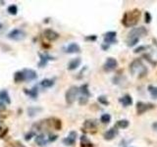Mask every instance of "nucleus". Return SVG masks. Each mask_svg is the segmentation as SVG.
Instances as JSON below:
<instances>
[{
    "label": "nucleus",
    "mask_w": 157,
    "mask_h": 147,
    "mask_svg": "<svg viewBox=\"0 0 157 147\" xmlns=\"http://www.w3.org/2000/svg\"><path fill=\"white\" fill-rule=\"evenodd\" d=\"M141 12L139 9H133L125 12L124 16L122 18V24L126 28H133L140 21Z\"/></svg>",
    "instance_id": "f257e3e1"
},
{
    "label": "nucleus",
    "mask_w": 157,
    "mask_h": 147,
    "mask_svg": "<svg viewBox=\"0 0 157 147\" xmlns=\"http://www.w3.org/2000/svg\"><path fill=\"white\" fill-rule=\"evenodd\" d=\"M130 72L134 76H137L140 79L143 78L147 75L148 70L145 67L144 64L140 59H134V60L130 64Z\"/></svg>",
    "instance_id": "f03ea898"
},
{
    "label": "nucleus",
    "mask_w": 157,
    "mask_h": 147,
    "mask_svg": "<svg viewBox=\"0 0 157 147\" xmlns=\"http://www.w3.org/2000/svg\"><path fill=\"white\" fill-rule=\"evenodd\" d=\"M78 92H80V88L76 86H71L68 90L66 91V94H65V99H66V102L67 104H73L76 100V98L78 96Z\"/></svg>",
    "instance_id": "7ed1b4c3"
},
{
    "label": "nucleus",
    "mask_w": 157,
    "mask_h": 147,
    "mask_svg": "<svg viewBox=\"0 0 157 147\" xmlns=\"http://www.w3.org/2000/svg\"><path fill=\"white\" fill-rule=\"evenodd\" d=\"M153 108H154V105H153L152 103H145L143 101H139L137 103V106H136L137 115H143L145 112H147Z\"/></svg>",
    "instance_id": "20e7f679"
},
{
    "label": "nucleus",
    "mask_w": 157,
    "mask_h": 147,
    "mask_svg": "<svg viewBox=\"0 0 157 147\" xmlns=\"http://www.w3.org/2000/svg\"><path fill=\"white\" fill-rule=\"evenodd\" d=\"M147 34V29L144 27H139V28H134L132 31L129 32L128 38H139L140 39L141 36H143Z\"/></svg>",
    "instance_id": "39448f33"
},
{
    "label": "nucleus",
    "mask_w": 157,
    "mask_h": 147,
    "mask_svg": "<svg viewBox=\"0 0 157 147\" xmlns=\"http://www.w3.org/2000/svg\"><path fill=\"white\" fill-rule=\"evenodd\" d=\"M118 67V61L115 58L109 57L106 59L105 63L103 65V69L105 72H112Z\"/></svg>",
    "instance_id": "423d86ee"
},
{
    "label": "nucleus",
    "mask_w": 157,
    "mask_h": 147,
    "mask_svg": "<svg viewBox=\"0 0 157 147\" xmlns=\"http://www.w3.org/2000/svg\"><path fill=\"white\" fill-rule=\"evenodd\" d=\"M97 130V124L94 121L88 120L84 123L83 126V131L89 132V134H95Z\"/></svg>",
    "instance_id": "0eeeda50"
},
{
    "label": "nucleus",
    "mask_w": 157,
    "mask_h": 147,
    "mask_svg": "<svg viewBox=\"0 0 157 147\" xmlns=\"http://www.w3.org/2000/svg\"><path fill=\"white\" fill-rule=\"evenodd\" d=\"M25 38H26V32L19 28H15L8 34V38L12 40H22Z\"/></svg>",
    "instance_id": "6e6552de"
},
{
    "label": "nucleus",
    "mask_w": 157,
    "mask_h": 147,
    "mask_svg": "<svg viewBox=\"0 0 157 147\" xmlns=\"http://www.w3.org/2000/svg\"><path fill=\"white\" fill-rule=\"evenodd\" d=\"M117 36V32H108L104 34V43L106 44H114V43H117L118 40L116 38Z\"/></svg>",
    "instance_id": "1a4fd4ad"
},
{
    "label": "nucleus",
    "mask_w": 157,
    "mask_h": 147,
    "mask_svg": "<svg viewBox=\"0 0 157 147\" xmlns=\"http://www.w3.org/2000/svg\"><path fill=\"white\" fill-rule=\"evenodd\" d=\"M43 36L48 41H55L56 39H58L59 34H57V32H54L53 29L51 28H46L45 31L43 32Z\"/></svg>",
    "instance_id": "9d476101"
},
{
    "label": "nucleus",
    "mask_w": 157,
    "mask_h": 147,
    "mask_svg": "<svg viewBox=\"0 0 157 147\" xmlns=\"http://www.w3.org/2000/svg\"><path fill=\"white\" fill-rule=\"evenodd\" d=\"M77 139V132L76 131H70L68 136L63 139V143L67 146H73L76 143Z\"/></svg>",
    "instance_id": "9b49d317"
},
{
    "label": "nucleus",
    "mask_w": 157,
    "mask_h": 147,
    "mask_svg": "<svg viewBox=\"0 0 157 147\" xmlns=\"http://www.w3.org/2000/svg\"><path fill=\"white\" fill-rule=\"evenodd\" d=\"M117 134H118L117 128H116V127H112L107 131L104 132L103 137H104V139H105V140H112L113 138H115V136Z\"/></svg>",
    "instance_id": "f8f14e48"
},
{
    "label": "nucleus",
    "mask_w": 157,
    "mask_h": 147,
    "mask_svg": "<svg viewBox=\"0 0 157 147\" xmlns=\"http://www.w3.org/2000/svg\"><path fill=\"white\" fill-rule=\"evenodd\" d=\"M23 72H24V74H25L26 80H28V82H31V80H36V78H37V74H36L35 71H33V70H31V69H25Z\"/></svg>",
    "instance_id": "ddd939ff"
},
{
    "label": "nucleus",
    "mask_w": 157,
    "mask_h": 147,
    "mask_svg": "<svg viewBox=\"0 0 157 147\" xmlns=\"http://www.w3.org/2000/svg\"><path fill=\"white\" fill-rule=\"evenodd\" d=\"M119 102H120L124 107H128V106H131L133 104V98L131 95L126 94L123 97L119 98Z\"/></svg>",
    "instance_id": "4468645a"
},
{
    "label": "nucleus",
    "mask_w": 157,
    "mask_h": 147,
    "mask_svg": "<svg viewBox=\"0 0 157 147\" xmlns=\"http://www.w3.org/2000/svg\"><path fill=\"white\" fill-rule=\"evenodd\" d=\"M66 52L67 53H70V54H72V53H80L81 52V47L80 45H78V43H71L68 45V47L66 48Z\"/></svg>",
    "instance_id": "2eb2a0df"
},
{
    "label": "nucleus",
    "mask_w": 157,
    "mask_h": 147,
    "mask_svg": "<svg viewBox=\"0 0 157 147\" xmlns=\"http://www.w3.org/2000/svg\"><path fill=\"white\" fill-rule=\"evenodd\" d=\"M39 56H40V61L38 63V67L40 68H43L49 60H54V58L49 56L48 54H39Z\"/></svg>",
    "instance_id": "dca6fc26"
},
{
    "label": "nucleus",
    "mask_w": 157,
    "mask_h": 147,
    "mask_svg": "<svg viewBox=\"0 0 157 147\" xmlns=\"http://www.w3.org/2000/svg\"><path fill=\"white\" fill-rule=\"evenodd\" d=\"M82 63V60L81 58H75L73 60H71L68 64V70L70 71H73V70H76L80 67V65Z\"/></svg>",
    "instance_id": "f3484780"
},
{
    "label": "nucleus",
    "mask_w": 157,
    "mask_h": 147,
    "mask_svg": "<svg viewBox=\"0 0 157 147\" xmlns=\"http://www.w3.org/2000/svg\"><path fill=\"white\" fill-rule=\"evenodd\" d=\"M0 100L3 103H7V104H10L11 103V99H10L8 92H7V90L3 89L0 91Z\"/></svg>",
    "instance_id": "a211bd4d"
},
{
    "label": "nucleus",
    "mask_w": 157,
    "mask_h": 147,
    "mask_svg": "<svg viewBox=\"0 0 157 147\" xmlns=\"http://www.w3.org/2000/svg\"><path fill=\"white\" fill-rule=\"evenodd\" d=\"M14 80H15V82H17V83H20V82H23L26 80V76H25V74L23 71H21V72H16L15 73V75H14Z\"/></svg>",
    "instance_id": "6ab92c4d"
},
{
    "label": "nucleus",
    "mask_w": 157,
    "mask_h": 147,
    "mask_svg": "<svg viewBox=\"0 0 157 147\" xmlns=\"http://www.w3.org/2000/svg\"><path fill=\"white\" fill-rule=\"evenodd\" d=\"M40 86H42L43 88H49L54 86V80H49V79H44L40 82Z\"/></svg>",
    "instance_id": "aec40b11"
},
{
    "label": "nucleus",
    "mask_w": 157,
    "mask_h": 147,
    "mask_svg": "<svg viewBox=\"0 0 157 147\" xmlns=\"http://www.w3.org/2000/svg\"><path fill=\"white\" fill-rule=\"evenodd\" d=\"M35 143L38 146H44L47 143V140L45 139V137H44L43 134H40L35 137Z\"/></svg>",
    "instance_id": "412c9836"
},
{
    "label": "nucleus",
    "mask_w": 157,
    "mask_h": 147,
    "mask_svg": "<svg viewBox=\"0 0 157 147\" xmlns=\"http://www.w3.org/2000/svg\"><path fill=\"white\" fill-rule=\"evenodd\" d=\"M78 88H80V92L83 94V96H87V97L91 96V92H89V90H88V84H83V86Z\"/></svg>",
    "instance_id": "4be33fe9"
},
{
    "label": "nucleus",
    "mask_w": 157,
    "mask_h": 147,
    "mask_svg": "<svg viewBox=\"0 0 157 147\" xmlns=\"http://www.w3.org/2000/svg\"><path fill=\"white\" fill-rule=\"evenodd\" d=\"M116 126L124 130V128H127L130 126V122L128 120H119L117 122V124H116Z\"/></svg>",
    "instance_id": "5701e85b"
},
{
    "label": "nucleus",
    "mask_w": 157,
    "mask_h": 147,
    "mask_svg": "<svg viewBox=\"0 0 157 147\" xmlns=\"http://www.w3.org/2000/svg\"><path fill=\"white\" fill-rule=\"evenodd\" d=\"M147 89H148V92L150 93L151 97H152L153 99H157V86H148Z\"/></svg>",
    "instance_id": "b1692460"
},
{
    "label": "nucleus",
    "mask_w": 157,
    "mask_h": 147,
    "mask_svg": "<svg viewBox=\"0 0 157 147\" xmlns=\"http://www.w3.org/2000/svg\"><path fill=\"white\" fill-rule=\"evenodd\" d=\"M39 111H42V109H40V108H37V107H31V108L28 109V114H29V117H35Z\"/></svg>",
    "instance_id": "393cba45"
},
{
    "label": "nucleus",
    "mask_w": 157,
    "mask_h": 147,
    "mask_svg": "<svg viewBox=\"0 0 157 147\" xmlns=\"http://www.w3.org/2000/svg\"><path fill=\"white\" fill-rule=\"evenodd\" d=\"M25 93H27L28 95H29V96H31L32 98H33V99H35L37 97V89H36V87L32 88V89H31V90L25 89Z\"/></svg>",
    "instance_id": "a878e982"
},
{
    "label": "nucleus",
    "mask_w": 157,
    "mask_h": 147,
    "mask_svg": "<svg viewBox=\"0 0 157 147\" xmlns=\"http://www.w3.org/2000/svg\"><path fill=\"white\" fill-rule=\"evenodd\" d=\"M100 122L102 124H109L111 122V116L109 114H103V115L100 117Z\"/></svg>",
    "instance_id": "bb28decb"
},
{
    "label": "nucleus",
    "mask_w": 157,
    "mask_h": 147,
    "mask_svg": "<svg viewBox=\"0 0 157 147\" xmlns=\"http://www.w3.org/2000/svg\"><path fill=\"white\" fill-rule=\"evenodd\" d=\"M8 13L11 15H16L18 13V7L16 5H10L8 7Z\"/></svg>",
    "instance_id": "cd10ccee"
},
{
    "label": "nucleus",
    "mask_w": 157,
    "mask_h": 147,
    "mask_svg": "<svg viewBox=\"0 0 157 147\" xmlns=\"http://www.w3.org/2000/svg\"><path fill=\"white\" fill-rule=\"evenodd\" d=\"M97 100H98V102L100 103V104H102V105H104V106L109 105V101L107 100V98H106L105 96H99Z\"/></svg>",
    "instance_id": "c85d7f7f"
},
{
    "label": "nucleus",
    "mask_w": 157,
    "mask_h": 147,
    "mask_svg": "<svg viewBox=\"0 0 157 147\" xmlns=\"http://www.w3.org/2000/svg\"><path fill=\"white\" fill-rule=\"evenodd\" d=\"M88 97L87 96H83V95H82V96L78 98V103H80L81 105H85L88 103Z\"/></svg>",
    "instance_id": "c756f323"
},
{
    "label": "nucleus",
    "mask_w": 157,
    "mask_h": 147,
    "mask_svg": "<svg viewBox=\"0 0 157 147\" xmlns=\"http://www.w3.org/2000/svg\"><path fill=\"white\" fill-rule=\"evenodd\" d=\"M144 22L146 24H149L151 22V20H152V17H151V14L149 13V12H145V14H144Z\"/></svg>",
    "instance_id": "7c9ffc66"
},
{
    "label": "nucleus",
    "mask_w": 157,
    "mask_h": 147,
    "mask_svg": "<svg viewBox=\"0 0 157 147\" xmlns=\"http://www.w3.org/2000/svg\"><path fill=\"white\" fill-rule=\"evenodd\" d=\"M148 48L147 46H143V45H140V46H139L137 47V48H136L134 49V53H139V52H141V51H146V49Z\"/></svg>",
    "instance_id": "2f4dec72"
},
{
    "label": "nucleus",
    "mask_w": 157,
    "mask_h": 147,
    "mask_svg": "<svg viewBox=\"0 0 157 147\" xmlns=\"http://www.w3.org/2000/svg\"><path fill=\"white\" fill-rule=\"evenodd\" d=\"M85 39L87 40V41H95V40L97 39V36L94 35V34H92V35H88V36H85Z\"/></svg>",
    "instance_id": "473e14b6"
},
{
    "label": "nucleus",
    "mask_w": 157,
    "mask_h": 147,
    "mask_svg": "<svg viewBox=\"0 0 157 147\" xmlns=\"http://www.w3.org/2000/svg\"><path fill=\"white\" fill-rule=\"evenodd\" d=\"M35 134L33 131H29V134H27L25 135V139H26V140H29V139H31L32 137L35 136Z\"/></svg>",
    "instance_id": "72a5a7b5"
},
{
    "label": "nucleus",
    "mask_w": 157,
    "mask_h": 147,
    "mask_svg": "<svg viewBox=\"0 0 157 147\" xmlns=\"http://www.w3.org/2000/svg\"><path fill=\"white\" fill-rule=\"evenodd\" d=\"M143 57H144V58H146V60H147L148 62H150L151 64H153V65H156V62L152 61V60H151V58H150V56H149L148 54H144V55H143Z\"/></svg>",
    "instance_id": "f704fd0d"
},
{
    "label": "nucleus",
    "mask_w": 157,
    "mask_h": 147,
    "mask_svg": "<svg viewBox=\"0 0 157 147\" xmlns=\"http://www.w3.org/2000/svg\"><path fill=\"white\" fill-rule=\"evenodd\" d=\"M5 110H6V105H5V103L0 102V113L4 112Z\"/></svg>",
    "instance_id": "c9c22d12"
},
{
    "label": "nucleus",
    "mask_w": 157,
    "mask_h": 147,
    "mask_svg": "<svg viewBox=\"0 0 157 147\" xmlns=\"http://www.w3.org/2000/svg\"><path fill=\"white\" fill-rule=\"evenodd\" d=\"M13 147H25L23 144H22L21 142H19V141H16V142H14L13 143Z\"/></svg>",
    "instance_id": "e433bc0d"
},
{
    "label": "nucleus",
    "mask_w": 157,
    "mask_h": 147,
    "mask_svg": "<svg viewBox=\"0 0 157 147\" xmlns=\"http://www.w3.org/2000/svg\"><path fill=\"white\" fill-rule=\"evenodd\" d=\"M57 135H51V136L48 138V140L47 141H49V142H52V141H54V140H56V139H57Z\"/></svg>",
    "instance_id": "4c0bfd02"
},
{
    "label": "nucleus",
    "mask_w": 157,
    "mask_h": 147,
    "mask_svg": "<svg viewBox=\"0 0 157 147\" xmlns=\"http://www.w3.org/2000/svg\"><path fill=\"white\" fill-rule=\"evenodd\" d=\"M101 47H102L103 50H107L108 48H109V45H108V44H106V43H103Z\"/></svg>",
    "instance_id": "58836bf2"
}]
</instances>
